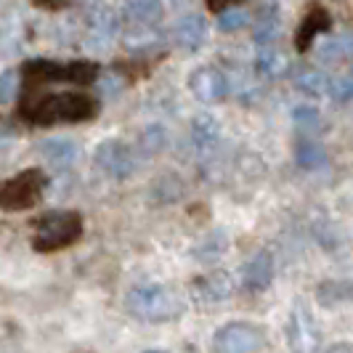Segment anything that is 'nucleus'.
Segmentation results:
<instances>
[{"label":"nucleus","instance_id":"412c9836","mask_svg":"<svg viewBox=\"0 0 353 353\" xmlns=\"http://www.w3.org/2000/svg\"><path fill=\"white\" fill-rule=\"evenodd\" d=\"M295 162L303 170H319L327 165V149L316 141H301L295 146Z\"/></svg>","mask_w":353,"mask_h":353},{"label":"nucleus","instance_id":"a878e982","mask_svg":"<svg viewBox=\"0 0 353 353\" xmlns=\"http://www.w3.org/2000/svg\"><path fill=\"white\" fill-rule=\"evenodd\" d=\"M245 24H248V11H242L236 6H226V11H221V17H218V27L223 32H236Z\"/></svg>","mask_w":353,"mask_h":353},{"label":"nucleus","instance_id":"aec40b11","mask_svg":"<svg viewBox=\"0 0 353 353\" xmlns=\"http://www.w3.org/2000/svg\"><path fill=\"white\" fill-rule=\"evenodd\" d=\"M114 30H117V21L112 14L101 11L99 17L90 19V32H88V46L90 48H106L109 40L114 37Z\"/></svg>","mask_w":353,"mask_h":353},{"label":"nucleus","instance_id":"cd10ccee","mask_svg":"<svg viewBox=\"0 0 353 353\" xmlns=\"http://www.w3.org/2000/svg\"><path fill=\"white\" fill-rule=\"evenodd\" d=\"M17 93V74L14 72H6L0 74V104H8Z\"/></svg>","mask_w":353,"mask_h":353},{"label":"nucleus","instance_id":"6ab92c4d","mask_svg":"<svg viewBox=\"0 0 353 353\" xmlns=\"http://www.w3.org/2000/svg\"><path fill=\"white\" fill-rule=\"evenodd\" d=\"M192 139L199 149H212L221 139V125L210 114H196L192 123Z\"/></svg>","mask_w":353,"mask_h":353},{"label":"nucleus","instance_id":"f03ea898","mask_svg":"<svg viewBox=\"0 0 353 353\" xmlns=\"http://www.w3.org/2000/svg\"><path fill=\"white\" fill-rule=\"evenodd\" d=\"M128 314L146 324H162V321H176L183 316L186 301L168 284H139L125 295Z\"/></svg>","mask_w":353,"mask_h":353},{"label":"nucleus","instance_id":"6e6552de","mask_svg":"<svg viewBox=\"0 0 353 353\" xmlns=\"http://www.w3.org/2000/svg\"><path fill=\"white\" fill-rule=\"evenodd\" d=\"M319 343H321V335H319L314 316L303 305H295L292 314H290V321H287V345H290V351L316 353Z\"/></svg>","mask_w":353,"mask_h":353},{"label":"nucleus","instance_id":"4468645a","mask_svg":"<svg viewBox=\"0 0 353 353\" xmlns=\"http://www.w3.org/2000/svg\"><path fill=\"white\" fill-rule=\"evenodd\" d=\"M290 77L295 83V88L308 93V96H324L330 88V77L321 70L311 67V64H295L290 67Z\"/></svg>","mask_w":353,"mask_h":353},{"label":"nucleus","instance_id":"7ed1b4c3","mask_svg":"<svg viewBox=\"0 0 353 353\" xmlns=\"http://www.w3.org/2000/svg\"><path fill=\"white\" fill-rule=\"evenodd\" d=\"M83 236V218L74 210H53L43 215L35 226L32 248L37 252H56L74 245Z\"/></svg>","mask_w":353,"mask_h":353},{"label":"nucleus","instance_id":"a211bd4d","mask_svg":"<svg viewBox=\"0 0 353 353\" xmlns=\"http://www.w3.org/2000/svg\"><path fill=\"white\" fill-rule=\"evenodd\" d=\"M229 248V236L223 231H210L199 245L194 248V258L202 263H215L223 258V252Z\"/></svg>","mask_w":353,"mask_h":353},{"label":"nucleus","instance_id":"423d86ee","mask_svg":"<svg viewBox=\"0 0 353 353\" xmlns=\"http://www.w3.org/2000/svg\"><path fill=\"white\" fill-rule=\"evenodd\" d=\"M263 345V327H258L252 321H229L212 337L215 353H258Z\"/></svg>","mask_w":353,"mask_h":353},{"label":"nucleus","instance_id":"dca6fc26","mask_svg":"<svg viewBox=\"0 0 353 353\" xmlns=\"http://www.w3.org/2000/svg\"><path fill=\"white\" fill-rule=\"evenodd\" d=\"M279 35V6L263 3L258 6V17L252 21V37L258 46H271V40Z\"/></svg>","mask_w":353,"mask_h":353},{"label":"nucleus","instance_id":"c85d7f7f","mask_svg":"<svg viewBox=\"0 0 353 353\" xmlns=\"http://www.w3.org/2000/svg\"><path fill=\"white\" fill-rule=\"evenodd\" d=\"M327 353H353V345H348V343H335Z\"/></svg>","mask_w":353,"mask_h":353},{"label":"nucleus","instance_id":"1a4fd4ad","mask_svg":"<svg viewBox=\"0 0 353 353\" xmlns=\"http://www.w3.org/2000/svg\"><path fill=\"white\" fill-rule=\"evenodd\" d=\"M189 88L202 104H212V101H221L229 93V77L218 67L208 64V67H199L189 74Z\"/></svg>","mask_w":353,"mask_h":353},{"label":"nucleus","instance_id":"ddd939ff","mask_svg":"<svg viewBox=\"0 0 353 353\" xmlns=\"http://www.w3.org/2000/svg\"><path fill=\"white\" fill-rule=\"evenodd\" d=\"M332 27V17H330V11L324 8V6H314L311 11H308V17L303 19L301 30H298V35H295V46H298V51H308L311 48V43H314V37L319 32H327Z\"/></svg>","mask_w":353,"mask_h":353},{"label":"nucleus","instance_id":"0eeeda50","mask_svg":"<svg viewBox=\"0 0 353 353\" xmlns=\"http://www.w3.org/2000/svg\"><path fill=\"white\" fill-rule=\"evenodd\" d=\"M96 165L104 170L109 178H114V181H125V178H130L136 173V165H139V159H136V152L123 141H101L96 146Z\"/></svg>","mask_w":353,"mask_h":353},{"label":"nucleus","instance_id":"f3484780","mask_svg":"<svg viewBox=\"0 0 353 353\" xmlns=\"http://www.w3.org/2000/svg\"><path fill=\"white\" fill-rule=\"evenodd\" d=\"M40 154L48 159L53 168L67 170L70 165H74V159L80 157V149L70 139H51V141L40 143Z\"/></svg>","mask_w":353,"mask_h":353},{"label":"nucleus","instance_id":"9d476101","mask_svg":"<svg viewBox=\"0 0 353 353\" xmlns=\"http://www.w3.org/2000/svg\"><path fill=\"white\" fill-rule=\"evenodd\" d=\"M192 292L199 303H223L234 295V279L226 271H212L192 284Z\"/></svg>","mask_w":353,"mask_h":353},{"label":"nucleus","instance_id":"20e7f679","mask_svg":"<svg viewBox=\"0 0 353 353\" xmlns=\"http://www.w3.org/2000/svg\"><path fill=\"white\" fill-rule=\"evenodd\" d=\"M99 74V64L93 61H70V64H59L51 59H32L24 64V77L32 85L43 83H77V85H88Z\"/></svg>","mask_w":353,"mask_h":353},{"label":"nucleus","instance_id":"39448f33","mask_svg":"<svg viewBox=\"0 0 353 353\" xmlns=\"http://www.w3.org/2000/svg\"><path fill=\"white\" fill-rule=\"evenodd\" d=\"M48 178L43 170L30 168V170H21L19 176L8 178V181H0V210H30L35 208L43 196Z\"/></svg>","mask_w":353,"mask_h":353},{"label":"nucleus","instance_id":"f8f14e48","mask_svg":"<svg viewBox=\"0 0 353 353\" xmlns=\"http://www.w3.org/2000/svg\"><path fill=\"white\" fill-rule=\"evenodd\" d=\"M173 40L178 46L196 51L208 43V19L202 14H186L178 19V24L173 27Z\"/></svg>","mask_w":353,"mask_h":353},{"label":"nucleus","instance_id":"7c9ffc66","mask_svg":"<svg viewBox=\"0 0 353 353\" xmlns=\"http://www.w3.org/2000/svg\"><path fill=\"white\" fill-rule=\"evenodd\" d=\"M351 298H353V284H351Z\"/></svg>","mask_w":353,"mask_h":353},{"label":"nucleus","instance_id":"2eb2a0df","mask_svg":"<svg viewBox=\"0 0 353 353\" xmlns=\"http://www.w3.org/2000/svg\"><path fill=\"white\" fill-rule=\"evenodd\" d=\"M162 11L165 8L157 0H133V3L123 6V17L128 27H157Z\"/></svg>","mask_w":353,"mask_h":353},{"label":"nucleus","instance_id":"5701e85b","mask_svg":"<svg viewBox=\"0 0 353 353\" xmlns=\"http://www.w3.org/2000/svg\"><path fill=\"white\" fill-rule=\"evenodd\" d=\"M258 70L265 77H276V74H282L287 70V61H284V56L276 48L268 46V48H263V51L258 53Z\"/></svg>","mask_w":353,"mask_h":353},{"label":"nucleus","instance_id":"f257e3e1","mask_svg":"<svg viewBox=\"0 0 353 353\" xmlns=\"http://www.w3.org/2000/svg\"><path fill=\"white\" fill-rule=\"evenodd\" d=\"M21 114L35 125H56V123H85L99 114V104L77 90H64V93H51L43 96L35 104H27Z\"/></svg>","mask_w":353,"mask_h":353},{"label":"nucleus","instance_id":"c756f323","mask_svg":"<svg viewBox=\"0 0 353 353\" xmlns=\"http://www.w3.org/2000/svg\"><path fill=\"white\" fill-rule=\"evenodd\" d=\"M146 353H168V351H146Z\"/></svg>","mask_w":353,"mask_h":353},{"label":"nucleus","instance_id":"4be33fe9","mask_svg":"<svg viewBox=\"0 0 353 353\" xmlns=\"http://www.w3.org/2000/svg\"><path fill=\"white\" fill-rule=\"evenodd\" d=\"M139 143H141L143 154H157L168 146V130L162 125H149L139 136Z\"/></svg>","mask_w":353,"mask_h":353},{"label":"nucleus","instance_id":"9b49d317","mask_svg":"<svg viewBox=\"0 0 353 353\" xmlns=\"http://www.w3.org/2000/svg\"><path fill=\"white\" fill-rule=\"evenodd\" d=\"M271 279H274V258L265 250L255 252L248 263L242 265V284H245V290H250V292H263V290H268Z\"/></svg>","mask_w":353,"mask_h":353},{"label":"nucleus","instance_id":"393cba45","mask_svg":"<svg viewBox=\"0 0 353 353\" xmlns=\"http://www.w3.org/2000/svg\"><path fill=\"white\" fill-rule=\"evenodd\" d=\"M345 295H351V287H345L343 282H324L316 290V301L324 305V308H332L343 301Z\"/></svg>","mask_w":353,"mask_h":353},{"label":"nucleus","instance_id":"bb28decb","mask_svg":"<svg viewBox=\"0 0 353 353\" xmlns=\"http://www.w3.org/2000/svg\"><path fill=\"white\" fill-rule=\"evenodd\" d=\"M327 93H330L335 101L345 104L348 99H353V77H332Z\"/></svg>","mask_w":353,"mask_h":353},{"label":"nucleus","instance_id":"b1692460","mask_svg":"<svg viewBox=\"0 0 353 353\" xmlns=\"http://www.w3.org/2000/svg\"><path fill=\"white\" fill-rule=\"evenodd\" d=\"M292 120L295 125L305 130V133H321L324 130V120H321V114H319V109L314 106H298L295 112H292Z\"/></svg>","mask_w":353,"mask_h":353}]
</instances>
